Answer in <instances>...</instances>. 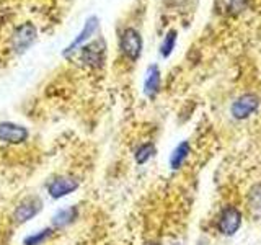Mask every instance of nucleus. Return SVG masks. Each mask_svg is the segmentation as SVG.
Here are the masks:
<instances>
[{"instance_id":"obj_7","label":"nucleus","mask_w":261,"mask_h":245,"mask_svg":"<svg viewBox=\"0 0 261 245\" xmlns=\"http://www.w3.org/2000/svg\"><path fill=\"white\" fill-rule=\"evenodd\" d=\"M79 188V182L72 177H57L51 180L47 185V193L53 196V198L59 200L73 193Z\"/></svg>"},{"instance_id":"obj_15","label":"nucleus","mask_w":261,"mask_h":245,"mask_svg":"<svg viewBox=\"0 0 261 245\" xmlns=\"http://www.w3.org/2000/svg\"><path fill=\"white\" fill-rule=\"evenodd\" d=\"M175 44H176V31L171 30V31L167 33V36H165V39H163V43H162V47H160L162 56L168 57L171 54V51L175 49Z\"/></svg>"},{"instance_id":"obj_17","label":"nucleus","mask_w":261,"mask_h":245,"mask_svg":"<svg viewBox=\"0 0 261 245\" xmlns=\"http://www.w3.org/2000/svg\"><path fill=\"white\" fill-rule=\"evenodd\" d=\"M150 245H159V243H150Z\"/></svg>"},{"instance_id":"obj_16","label":"nucleus","mask_w":261,"mask_h":245,"mask_svg":"<svg viewBox=\"0 0 261 245\" xmlns=\"http://www.w3.org/2000/svg\"><path fill=\"white\" fill-rule=\"evenodd\" d=\"M250 203H251V206L261 211V185H256V186H253L251 188V191H250Z\"/></svg>"},{"instance_id":"obj_14","label":"nucleus","mask_w":261,"mask_h":245,"mask_svg":"<svg viewBox=\"0 0 261 245\" xmlns=\"http://www.w3.org/2000/svg\"><path fill=\"white\" fill-rule=\"evenodd\" d=\"M53 232V229H41L39 232H35L33 235H28L27 239H24V245H41V243H44L47 239H49V235H51Z\"/></svg>"},{"instance_id":"obj_11","label":"nucleus","mask_w":261,"mask_h":245,"mask_svg":"<svg viewBox=\"0 0 261 245\" xmlns=\"http://www.w3.org/2000/svg\"><path fill=\"white\" fill-rule=\"evenodd\" d=\"M77 216H79V211H77V208H73V206H70V208H64V209H59L54 214V217H53V224L56 226V227H65V226H70L73 220L77 219Z\"/></svg>"},{"instance_id":"obj_9","label":"nucleus","mask_w":261,"mask_h":245,"mask_svg":"<svg viewBox=\"0 0 261 245\" xmlns=\"http://www.w3.org/2000/svg\"><path fill=\"white\" fill-rule=\"evenodd\" d=\"M96 27H98V18H96V16H92V18H88L87 23H85V27H84V30H82V31H80V35L72 41L70 46H69L67 49H65V53H64V54L72 53L73 49L79 47L82 43H85V41L93 35V31L96 30Z\"/></svg>"},{"instance_id":"obj_3","label":"nucleus","mask_w":261,"mask_h":245,"mask_svg":"<svg viewBox=\"0 0 261 245\" xmlns=\"http://www.w3.org/2000/svg\"><path fill=\"white\" fill-rule=\"evenodd\" d=\"M259 106V98L253 93H245L240 98H237L232 105V116L237 119H247L248 116H251L253 113L258 110Z\"/></svg>"},{"instance_id":"obj_13","label":"nucleus","mask_w":261,"mask_h":245,"mask_svg":"<svg viewBox=\"0 0 261 245\" xmlns=\"http://www.w3.org/2000/svg\"><path fill=\"white\" fill-rule=\"evenodd\" d=\"M153 154H155V145L152 142H145L136 151V162L142 165V163H145L150 157H153Z\"/></svg>"},{"instance_id":"obj_4","label":"nucleus","mask_w":261,"mask_h":245,"mask_svg":"<svg viewBox=\"0 0 261 245\" xmlns=\"http://www.w3.org/2000/svg\"><path fill=\"white\" fill-rule=\"evenodd\" d=\"M219 231L224 235H233L242 226V214L240 211L233 206H227L222 209L219 216Z\"/></svg>"},{"instance_id":"obj_2","label":"nucleus","mask_w":261,"mask_h":245,"mask_svg":"<svg viewBox=\"0 0 261 245\" xmlns=\"http://www.w3.org/2000/svg\"><path fill=\"white\" fill-rule=\"evenodd\" d=\"M121 51L129 61H137L142 53V38L141 33L134 28H126L121 36Z\"/></svg>"},{"instance_id":"obj_5","label":"nucleus","mask_w":261,"mask_h":245,"mask_svg":"<svg viewBox=\"0 0 261 245\" xmlns=\"http://www.w3.org/2000/svg\"><path fill=\"white\" fill-rule=\"evenodd\" d=\"M30 133L24 126L16 122H0V141L5 144H21L28 139Z\"/></svg>"},{"instance_id":"obj_10","label":"nucleus","mask_w":261,"mask_h":245,"mask_svg":"<svg viewBox=\"0 0 261 245\" xmlns=\"http://www.w3.org/2000/svg\"><path fill=\"white\" fill-rule=\"evenodd\" d=\"M190 152H191L190 142H188V141L179 142V144L175 147V151L171 152V155H170V167L173 168V170H178L179 167L183 165V162L188 159V155H190Z\"/></svg>"},{"instance_id":"obj_12","label":"nucleus","mask_w":261,"mask_h":245,"mask_svg":"<svg viewBox=\"0 0 261 245\" xmlns=\"http://www.w3.org/2000/svg\"><path fill=\"white\" fill-rule=\"evenodd\" d=\"M82 59H84V62L87 65H92V67L100 65V61L103 59V56H101L100 51H98V43L85 46L84 51H82Z\"/></svg>"},{"instance_id":"obj_8","label":"nucleus","mask_w":261,"mask_h":245,"mask_svg":"<svg viewBox=\"0 0 261 245\" xmlns=\"http://www.w3.org/2000/svg\"><path fill=\"white\" fill-rule=\"evenodd\" d=\"M160 88V70L157 65H150L149 70H147L145 82H144V92L149 98H153L157 95Z\"/></svg>"},{"instance_id":"obj_1","label":"nucleus","mask_w":261,"mask_h":245,"mask_svg":"<svg viewBox=\"0 0 261 245\" xmlns=\"http://www.w3.org/2000/svg\"><path fill=\"white\" fill-rule=\"evenodd\" d=\"M41 209H43V201H41L39 196H27V198H23L18 203V206L15 208L13 219L18 224H24L35 216H38Z\"/></svg>"},{"instance_id":"obj_6","label":"nucleus","mask_w":261,"mask_h":245,"mask_svg":"<svg viewBox=\"0 0 261 245\" xmlns=\"http://www.w3.org/2000/svg\"><path fill=\"white\" fill-rule=\"evenodd\" d=\"M36 39V28L35 24L31 23H24L21 27L16 28V31L13 33V38H12V44L13 49L16 53H23L35 43Z\"/></svg>"}]
</instances>
